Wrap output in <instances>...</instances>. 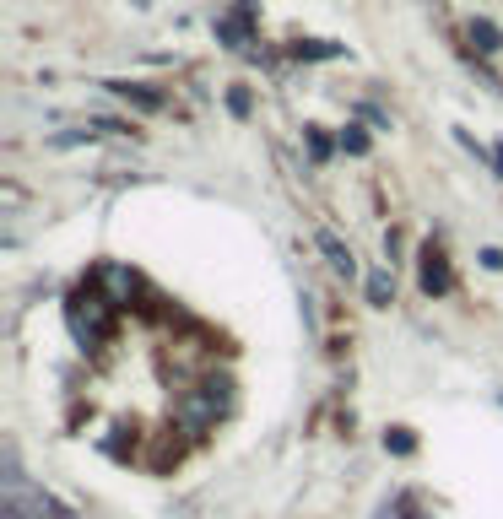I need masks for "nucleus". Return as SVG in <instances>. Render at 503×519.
Masks as SVG:
<instances>
[{
  "instance_id": "9b49d317",
  "label": "nucleus",
  "mask_w": 503,
  "mask_h": 519,
  "mask_svg": "<svg viewBox=\"0 0 503 519\" xmlns=\"http://www.w3.org/2000/svg\"><path fill=\"white\" fill-rule=\"evenodd\" d=\"M341 152H347V157H363V152H368V136H363L357 125H347V130H341Z\"/></svg>"
},
{
  "instance_id": "2eb2a0df",
  "label": "nucleus",
  "mask_w": 503,
  "mask_h": 519,
  "mask_svg": "<svg viewBox=\"0 0 503 519\" xmlns=\"http://www.w3.org/2000/svg\"><path fill=\"white\" fill-rule=\"evenodd\" d=\"M482 265L487 271H503V249H482Z\"/></svg>"
},
{
  "instance_id": "f257e3e1",
  "label": "nucleus",
  "mask_w": 503,
  "mask_h": 519,
  "mask_svg": "<svg viewBox=\"0 0 503 519\" xmlns=\"http://www.w3.org/2000/svg\"><path fill=\"white\" fill-rule=\"evenodd\" d=\"M109 309L114 298H103V292H76L71 309H65V319H71V336L82 346H98L103 336H109Z\"/></svg>"
},
{
  "instance_id": "f8f14e48",
  "label": "nucleus",
  "mask_w": 503,
  "mask_h": 519,
  "mask_svg": "<svg viewBox=\"0 0 503 519\" xmlns=\"http://www.w3.org/2000/svg\"><path fill=\"white\" fill-rule=\"evenodd\" d=\"M293 55L298 60H330V55H341V44H298Z\"/></svg>"
},
{
  "instance_id": "4468645a",
  "label": "nucleus",
  "mask_w": 503,
  "mask_h": 519,
  "mask_svg": "<svg viewBox=\"0 0 503 519\" xmlns=\"http://www.w3.org/2000/svg\"><path fill=\"white\" fill-rule=\"evenodd\" d=\"M309 152H314V163H325V157H330V141L320 136V130H309Z\"/></svg>"
},
{
  "instance_id": "f03ea898",
  "label": "nucleus",
  "mask_w": 503,
  "mask_h": 519,
  "mask_svg": "<svg viewBox=\"0 0 503 519\" xmlns=\"http://www.w3.org/2000/svg\"><path fill=\"white\" fill-rule=\"evenodd\" d=\"M222 411H228V384L211 379V384H201V390H190V395L179 401V422H184L190 433H206L211 422L222 417Z\"/></svg>"
},
{
  "instance_id": "9d476101",
  "label": "nucleus",
  "mask_w": 503,
  "mask_h": 519,
  "mask_svg": "<svg viewBox=\"0 0 503 519\" xmlns=\"http://www.w3.org/2000/svg\"><path fill=\"white\" fill-rule=\"evenodd\" d=\"M385 449H395V455H412V449H417L412 428H390V433H385Z\"/></svg>"
},
{
  "instance_id": "6e6552de",
  "label": "nucleus",
  "mask_w": 503,
  "mask_h": 519,
  "mask_svg": "<svg viewBox=\"0 0 503 519\" xmlns=\"http://www.w3.org/2000/svg\"><path fill=\"white\" fill-rule=\"evenodd\" d=\"M390 298H395L390 271H374V276H368V303H374V309H390Z\"/></svg>"
},
{
  "instance_id": "dca6fc26",
  "label": "nucleus",
  "mask_w": 503,
  "mask_h": 519,
  "mask_svg": "<svg viewBox=\"0 0 503 519\" xmlns=\"http://www.w3.org/2000/svg\"><path fill=\"white\" fill-rule=\"evenodd\" d=\"M493 168H498V179H503V146H498V152H493Z\"/></svg>"
},
{
  "instance_id": "ddd939ff",
  "label": "nucleus",
  "mask_w": 503,
  "mask_h": 519,
  "mask_svg": "<svg viewBox=\"0 0 503 519\" xmlns=\"http://www.w3.org/2000/svg\"><path fill=\"white\" fill-rule=\"evenodd\" d=\"M228 109L238 119H249V109H255V98H249V87H228Z\"/></svg>"
},
{
  "instance_id": "423d86ee",
  "label": "nucleus",
  "mask_w": 503,
  "mask_h": 519,
  "mask_svg": "<svg viewBox=\"0 0 503 519\" xmlns=\"http://www.w3.org/2000/svg\"><path fill=\"white\" fill-rule=\"evenodd\" d=\"M103 287L114 292V309H119V303H125L130 292H136V276H130L125 265H103Z\"/></svg>"
},
{
  "instance_id": "0eeeda50",
  "label": "nucleus",
  "mask_w": 503,
  "mask_h": 519,
  "mask_svg": "<svg viewBox=\"0 0 503 519\" xmlns=\"http://www.w3.org/2000/svg\"><path fill=\"white\" fill-rule=\"evenodd\" d=\"M471 44L482 49V55H493V49H503V33H498L487 17H476V22H471Z\"/></svg>"
},
{
  "instance_id": "39448f33",
  "label": "nucleus",
  "mask_w": 503,
  "mask_h": 519,
  "mask_svg": "<svg viewBox=\"0 0 503 519\" xmlns=\"http://www.w3.org/2000/svg\"><path fill=\"white\" fill-rule=\"evenodd\" d=\"M109 92H119L125 103H136V109H147V114L163 109V92H152V87H141V82H109Z\"/></svg>"
},
{
  "instance_id": "20e7f679",
  "label": "nucleus",
  "mask_w": 503,
  "mask_h": 519,
  "mask_svg": "<svg viewBox=\"0 0 503 519\" xmlns=\"http://www.w3.org/2000/svg\"><path fill=\"white\" fill-rule=\"evenodd\" d=\"M314 244H320V249H325V260H330V265H336V271H341V276H352V271H357V260H352V249H347V244H341V238H336V233H330V228H320V233H314Z\"/></svg>"
},
{
  "instance_id": "1a4fd4ad",
  "label": "nucleus",
  "mask_w": 503,
  "mask_h": 519,
  "mask_svg": "<svg viewBox=\"0 0 503 519\" xmlns=\"http://www.w3.org/2000/svg\"><path fill=\"white\" fill-rule=\"evenodd\" d=\"M217 33L228 38L233 49H244V38H249V22H244V17H222V22H217Z\"/></svg>"
},
{
  "instance_id": "7ed1b4c3",
  "label": "nucleus",
  "mask_w": 503,
  "mask_h": 519,
  "mask_svg": "<svg viewBox=\"0 0 503 519\" xmlns=\"http://www.w3.org/2000/svg\"><path fill=\"white\" fill-rule=\"evenodd\" d=\"M449 287H455V271H449L444 249H439V244H428V249H422V292H433V298H444Z\"/></svg>"
}]
</instances>
